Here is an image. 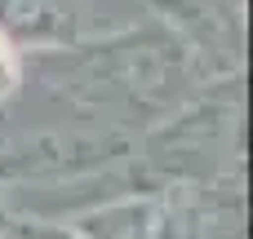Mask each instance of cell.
I'll use <instances>...</instances> for the list:
<instances>
[{
    "label": "cell",
    "instance_id": "2",
    "mask_svg": "<svg viewBox=\"0 0 253 239\" xmlns=\"http://www.w3.org/2000/svg\"><path fill=\"white\" fill-rule=\"evenodd\" d=\"M76 239H160V195L125 191L67 217Z\"/></svg>",
    "mask_w": 253,
    "mask_h": 239
},
{
    "label": "cell",
    "instance_id": "3",
    "mask_svg": "<svg viewBox=\"0 0 253 239\" xmlns=\"http://www.w3.org/2000/svg\"><path fill=\"white\" fill-rule=\"evenodd\" d=\"M22 84H27V53L0 31V106L13 102L22 93Z\"/></svg>",
    "mask_w": 253,
    "mask_h": 239
},
{
    "label": "cell",
    "instance_id": "5",
    "mask_svg": "<svg viewBox=\"0 0 253 239\" xmlns=\"http://www.w3.org/2000/svg\"><path fill=\"white\" fill-rule=\"evenodd\" d=\"M4 217H13V208H9V186H0V222Z\"/></svg>",
    "mask_w": 253,
    "mask_h": 239
},
{
    "label": "cell",
    "instance_id": "4",
    "mask_svg": "<svg viewBox=\"0 0 253 239\" xmlns=\"http://www.w3.org/2000/svg\"><path fill=\"white\" fill-rule=\"evenodd\" d=\"M0 239H76L67 231V222H44V217H4Z\"/></svg>",
    "mask_w": 253,
    "mask_h": 239
},
{
    "label": "cell",
    "instance_id": "1",
    "mask_svg": "<svg viewBox=\"0 0 253 239\" xmlns=\"http://www.w3.org/2000/svg\"><path fill=\"white\" fill-rule=\"evenodd\" d=\"M0 31L22 53H53L98 40L76 0H0Z\"/></svg>",
    "mask_w": 253,
    "mask_h": 239
}]
</instances>
